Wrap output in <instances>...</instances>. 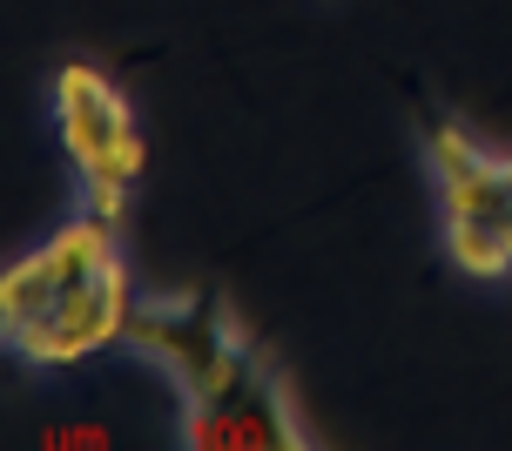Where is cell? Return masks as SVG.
Wrapping results in <instances>:
<instances>
[{"label": "cell", "instance_id": "1", "mask_svg": "<svg viewBox=\"0 0 512 451\" xmlns=\"http://www.w3.org/2000/svg\"><path fill=\"white\" fill-rule=\"evenodd\" d=\"M122 344L162 364L182 398V445L196 451H304L310 431L290 411L270 351L236 324L216 290L135 297Z\"/></svg>", "mask_w": 512, "mask_h": 451}, {"label": "cell", "instance_id": "2", "mask_svg": "<svg viewBox=\"0 0 512 451\" xmlns=\"http://www.w3.org/2000/svg\"><path fill=\"white\" fill-rule=\"evenodd\" d=\"M128 303L135 297L115 250V223L81 209L0 276V337L34 371L81 364L102 344H122Z\"/></svg>", "mask_w": 512, "mask_h": 451}, {"label": "cell", "instance_id": "3", "mask_svg": "<svg viewBox=\"0 0 512 451\" xmlns=\"http://www.w3.org/2000/svg\"><path fill=\"white\" fill-rule=\"evenodd\" d=\"M418 142L438 182V223L445 256L479 283L512 276V169L506 155L472 142L452 115H418Z\"/></svg>", "mask_w": 512, "mask_h": 451}, {"label": "cell", "instance_id": "4", "mask_svg": "<svg viewBox=\"0 0 512 451\" xmlns=\"http://www.w3.org/2000/svg\"><path fill=\"white\" fill-rule=\"evenodd\" d=\"M54 128H61V149H68V162H75V176H81L88 216H108V223H115L128 189L142 182V162H149L122 88H115L102 68L68 61V68L54 75Z\"/></svg>", "mask_w": 512, "mask_h": 451}, {"label": "cell", "instance_id": "5", "mask_svg": "<svg viewBox=\"0 0 512 451\" xmlns=\"http://www.w3.org/2000/svg\"><path fill=\"white\" fill-rule=\"evenodd\" d=\"M506 169H512V155H506Z\"/></svg>", "mask_w": 512, "mask_h": 451}]
</instances>
